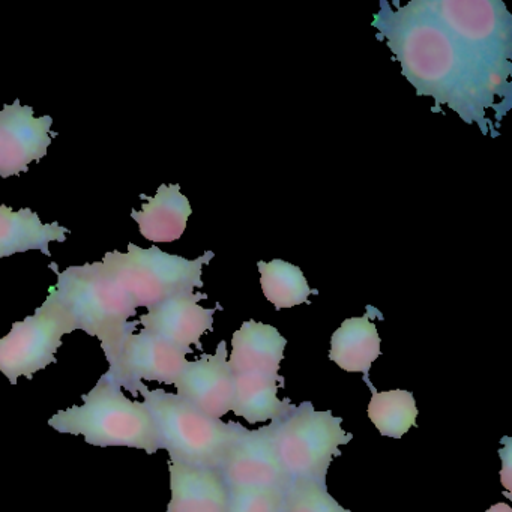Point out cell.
I'll return each mask as SVG.
<instances>
[{
  "mask_svg": "<svg viewBox=\"0 0 512 512\" xmlns=\"http://www.w3.org/2000/svg\"><path fill=\"white\" fill-rule=\"evenodd\" d=\"M403 76L467 124L490 133L488 110H509L512 19L502 2L437 0L410 2L392 11L388 2L374 16Z\"/></svg>",
  "mask_w": 512,
  "mask_h": 512,
  "instance_id": "6da1fadb",
  "label": "cell"
},
{
  "mask_svg": "<svg viewBox=\"0 0 512 512\" xmlns=\"http://www.w3.org/2000/svg\"><path fill=\"white\" fill-rule=\"evenodd\" d=\"M50 268L58 283L50 287L49 298L70 317L76 331L80 329L100 340L109 370H113L125 340L140 325L139 320H130L137 314L133 299L101 262L70 266L64 272L55 262Z\"/></svg>",
  "mask_w": 512,
  "mask_h": 512,
  "instance_id": "7a4b0ae2",
  "label": "cell"
},
{
  "mask_svg": "<svg viewBox=\"0 0 512 512\" xmlns=\"http://www.w3.org/2000/svg\"><path fill=\"white\" fill-rule=\"evenodd\" d=\"M82 406L59 410L49 425L59 433L85 437L94 446H125L142 449L149 455L161 451L157 422L145 403L125 397L121 386L109 373L83 395Z\"/></svg>",
  "mask_w": 512,
  "mask_h": 512,
  "instance_id": "3957f363",
  "label": "cell"
},
{
  "mask_svg": "<svg viewBox=\"0 0 512 512\" xmlns=\"http://www.w3.org/2000/svg\"><path fill=\"white\" fill-rule=\"evenodd\" d=\"M157 422L163 449L172 463L220 469L232 446L248 430L239 422H223L200 412L178 394L164 389H137Z\"/></svg>",
  "mask_w": 512,
  "mask_h": 512,
  "instance_id": "277c9868",
  "label": "cell"
},
{
  "mask_svg": "<svg viewBox=\"0 0 512 512\" xmlns=\"http://www.w3.org/2000/svg\"><path fill=\"white\" fill-rule=\"evenodd\" d=\"M215 253L206 251L199 259L188 260L164 253L158 247L140 248L128 244V253L112 251L103 259L104 268L131 296L136 307L152 308L181 293L203 287V266Z\"/></svg>",
  "mask_w": 512,
  "mask_h": 512,
  "instance_id": "5b68a950",
  "label": "cell"
},
{
  "mask_svg": "<svg viewBox=\"0 0 512 512\" xmlns=\"http://www.w3.org/2000/svg\"><path fill=\"white\" fill-rule=\"evenodd\" d=\"M274 445L290 481L326 484L329 466L340 448L352 440L341 427L343 419L332 412H317L310 401L295 406L271 422Z\"/></svg>",
  "mask_w": 512,
  "mask_h": 512,
  "instance_id": "8992f818",
  "label": "cell"
},
{
  "mask_svg": "<svg viewBox=\"0 0 512 512\" xmlns=\"http://www.w3.org/2000/svg\"><path fill=\"white\" fill-rule=\"evenodd\" d=\"M76 331L70 317L47 296L35 314L16 322L10 334L0 338V371L16 385L19 377L34 379V374L56 364L62 337Z\"/></svg>",
  "mask_w": 512,
  "mask_h": 512,
  "instance_id": "52a82bcc",
  "label": "cell"
},
{
  "mask_svg": "<svg viewBox=\"0 0 512 512\" xmlns=\"http://www.w3.org/2000/svg\"><path fill=\"white\" fill-rule=\"evenodd\" d=\"M190 353L193 352L142 329L139 334H131L125 340L115 368L107 373L121 388L137 397V389L145 380L175 385L187 365V355Z\"/></svg>",
  "mask_w": 512,
  "mask_h": 512,
  "instance_id": "ba28073f",
  "label": "cell"
},
{
  "mask_svg": "<svg viewBox=\"0 0 512 512\" xmlns=\"http://www.w3.org/2000/svg\"><path fill=\"white\" fill-rule=\"evenodd\" d=\"M218 470L229 488L286 491L290 484L275 449L272 424L245 431Z\"/></svg>",
  "mask_w": 512,
  "mask_h": 512,
  "instance_id": "9c48e42d",
  "label": "cell"
},
{
  "mask_svg": "<svg viewBox=\"0 0 512 512\" xmlns=\"http://www.w3.org/2000/svg\"><path fill=\"white\" fill-rule=\"evenodd\" d=\"M52 116L35 118L34 109L20 100L5 104L0 112V176L28 172L32 161L43 160L52 145Z\"/></svg>",
  "mask_w": 512,
  "mask_h": 512,
  "instance_id": "30bf717a",
  "label": "cell"
},
{
  "mask_svg": "<svg viewBox=\"0 0 512 512\" xmlns=\"http://www.w3.org/2000/svg\"><path fill=\"white\" fill-rule=\"evenodd\" d=\"M227 355L226 341H221L214 355L203 353L196 361H188L175 382L179 397L214 419L232 410L235 373Z\"/></svg>",
  "mask_w": 512,
  "mask_h": 512,
  "instance_id": "8fae6325",
  "label": "cell"
},
{
  "mask_svg": "<svg viewBox=\"0 0 512 512\" xmlns=\"http://www.w3.org/2000/svg\"><path fill=\"white\" fill-rule=\"evenodd\" d=\"M208 299L206 293H181L173 296L140 316L139 323L149 334L157 335L181 349L190 350L196 346L202 350L200 338L214 329V314L221 310L220 304L215 308H205L199 304Z\"/></svg>",
  "mask_w": 512,
  "mask_h": 512,
  "instance_id": "7c38bea8",
  "label": "cell"
},
{
  "mask_svg": "<svg viewBox=\"0 0 512 512\" xmlns=\"http://www.w3.org/2000/svg\"><path fill=\"white\" fill-rule=\"evenodd\" d=\"M172 499L167 512H227L229 487L218 469L169 461Z\"/></svg>",
  "mask_w": 512,
  "mask_h": 512,
  "instance_id": "4fadbf2b",
  "label": "cell"
},
{
  "mask_svg": "<svg viewBox=\"0 0 512 512\" xmlns=\"http://www.w3.org/2000/svg\"><path fill=\"white\" fill-rule=\"evenodd\" d=\"M229 365L235 374L257 373L278 377L287 340L277 328L265 323H242L233 334Z\"/></svg>",
  "mask_w": 512,
  "mask_h": 512,
  "instance_id": "5bb4252c",
  "label": "cell"
},
{
  "mask_svg": "<svg viewBox=\"0 0 512 512\" xmlns=\"http://www.w3.org/2000/svg\"><path fill=\"white\" fill-rule=\"evenodd\" d=\"M140 199L146 203L142 211L133 209L131 218L139 224L143 238L157 244L175 242L184 235L193 209L178 184L160 185L154 197L140 194Z\"/></svg>",
  "mask_w": 512,
  "mask_h": 512,
  "instance_id": "9a60e30c",
  "label": "cell"
},
{
  "mask_svg": "<svg viewBox=\"0 0 512 512\" xmlns=\"http://www.w3.org/2000/svg\"><path fill=\"white\" fill-rule=\"evenodd\" d=\"M70 230L59 223L43 224L29 208L13 211L0 205V260L17 253L38 250L50 257V242H65Z\"/></svg>",
  "mask_w": 512,
  "mask_h": 512,
  "instance_id": "2e32d148",
  "label": "cell"
},
{
  "mask_svg": "<svg viewBox=\"0 0 512 512\" xmlns=\"http://www.w3.org/2000/svg\"><path fill=\"white\" fill-rule=\"evenodd\" d=\"M283 376L271 377L265 374H235V395L232 412L247 419L250 424L277 421L290 412L293 404L289 398L280 400L278 389L284 388Z\"/></svg>",
  "mask_w": 512,
  "mask_h": 512,
  "instance_id": "e0dca14e",
  "label": "cell"
},
{
  "mask_svg": "<svg viewBox=\"0 0 512 512\" xmlns=\"http://www.w3.org/2000/svg\"><path fill=\"white\" fill-rule=\"evenodd\" d=\"M379 332L371 314L344 320L331 338L329 359L341 370L368 376L371 365L380 356Z\"/></svg>",
  "mask_w": 512,
  "mask_h": 512,
  "instance_id": "ac0fdd59",
  "label": "cell"
},
{
  "mask_svg": "<svg viewBox=\"0 0 512 512\" xmlns=\"http://www.w3.org/2000/svg\"><path fill=\"white\" fill-rule=\"evenodd\" d=\"M260 272V284L263 295L274 305L275 310L293 308L305 304L308 296L319 295L317 290L308 286L307 278L301 268L281 259L266 263L257 262Z\"/></svg>",
  "mask_w": 512,
  "mask_h": 512,
  "instance_id": "d6986e66",
  "label": "cell"
},
{
  "mask_svg": "<svg viewBox=\"0 0 512 512\" xmlns=\"http://www.w3.org/2000/svg\"><path fill=\"white\" fill-rule=\"evenodd\" d=\"M368 418L382 436L401 439L410 428L415 427L418 407L412 392L404 389L377 392L373 388Z\"/></svg>",
  "mask_w": 512,
  "mask_h": 512,
  "instance_id": "ffe728a7",
  "label": "cell"
},
{
  "mask_svg": "<svg viewBox=\"0 0 512 512\" xmlns=\"http://www.w3.org/2000/svg\"><path fill=\"white\" fill-rule=\"evenodd\" d=\"M284 512H350L331 494L326 484L314 481H290L284 491Z\"/></svg>",
  "mask_w": 512,
  "mask_h": 512,
  "instance_id": "44dd1931",
  "label": "cell"
},
{
  "mask_svg": "<svg viewBox=\"0 0 512 512\" xmlns=\"http://www.w3.org/2000/svg\"><path fill=\"white\" fill-rule=\"evenodd\" d=\"M227 512H284V491L229 488Z\"/></svg>",
  "mask_w": 512,
  "mask_h": 512,
  "instance_id": "7402d4cb",
  "label": "cell"
},
{
  "mask_svg": "<svg viewBox=\"0 0 512 512\" xmlns=\"http://www.w3.org/2000/svg\"><path fill=\"white\" fill-rule=\"evenodd\" d=\"M485 512H512L511 506L506 505V503H496V505L491 506L490 509H487Z\"/></svg>",
  "mask_w": 512,
  "mask_h": 512,
  "instance_id": "603a6c76",
  "label": "cell"
}]
</instances>
